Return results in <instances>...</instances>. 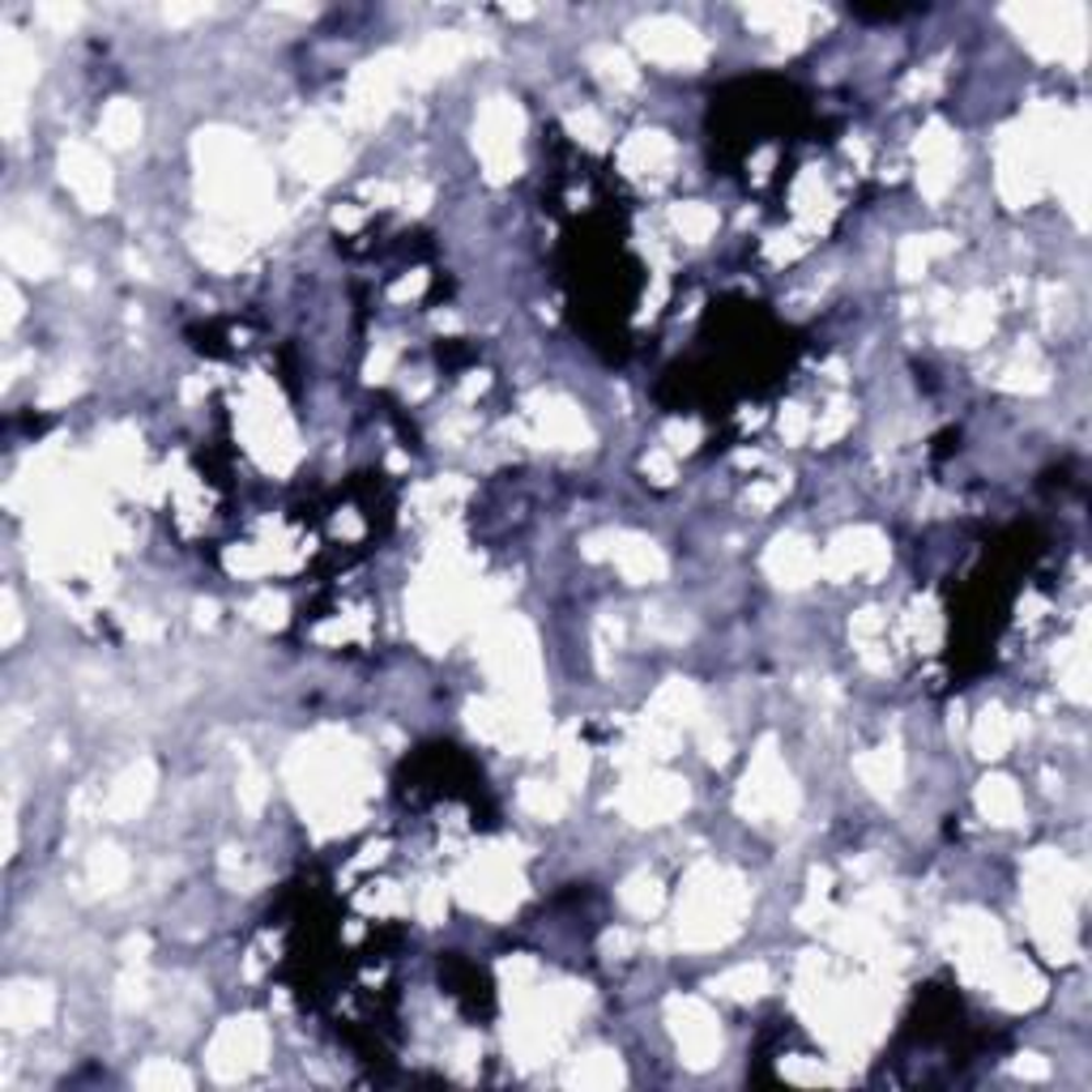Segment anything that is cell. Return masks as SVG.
<instances>
[{"instance_id": "40", "label": "cell", "mask_w": 1092, "mask_h": 1092, "mask_svg": "<svg viewBox=\"0 0 1092 1092\" xmlns=\"http://www.w3.org/2000/svg\"><path fill=\"white\" fill-rule=\"evenodd\" d=\"M39 13H43V22H52V26H60V31H69V26L78 22V9H65V4H43Z\"/></svg>"}, {"instance_id": "8", "label": "cell", "mask_w": 1092, "mask_h": 1092, "mask_svg": "<svg viewBox=\"0 0 1092 1092\" xmlns=\"http://www.w3.org/2000/svg\"><path fill=\"white\" fill-rule=\"evenodd\" d=\"M670 1024H674V1037L687 1054L692 1067H708L717 1050H721V1033H717V1020L713 1012L696 1003V999H674L670 1003Z\"/></svg>"}, {"instance_id": "18", "label": "cell", "mask_w": 1092, "mask_h": 1092, "mask_svg": "<svg viewBox=\"0 0 1092 1092\" xmlns=\"http://www.w3.org/2000/svg\"><path fill=\"white\" fill-rule=\"evenodd\" d=\"M150 794H155V769L141 760V764L124 769L116 777L112 794H107V816H116V819L137 816V811L150 803Z\"/></svg>"}, {"instance_id": "14", "label": "cell", "mask_w": 1092, "mask_h": 1092, "mask_svg": "<svg viewBox=\"0 0 1092 1092\" xmlns=\"http://www.w3.org/2000/svg\"><path fill=\"white\" fill-rule=\"evenodd\" d=\"M534 423H538V435L546 444H559V448H577L589 440L581 410H572L568 401H550V397L534 401Z\"/></svg>"}, {"instance_id": "1", "label": "cell", "mask_w": 1092, "mask_h": 1092, "mask_svg": "<svg viewBox=\"0 0 1092 1092\" xmlns=\"http://www.w3.org/2000/svg\"><path fill=\"white\" fill-rule=\"evenodd\" d=\"M742 892L730 875H721L717 866H696L692 884H687V913L679 922V939L692 947H713L726 943L739 926Z\"/></svg>"}, {"instance_id": "33", "label": "cell", "mask_w": 1092, "mask_h": 1092, "mask_svg": "<svg viewBox=\"0 0 1092 1092\" xmlns=\"http://www.w3.org/2000/svg\"><path fill=\"white\" fill-rule=\"evenodd\" d=\"M986 329H990V308L981 299H974L969 308H960V320H952V338L965 342V346H974Z\"/></svg>"}, {"instance_id": "26", "label": "cell", "mask_w": 1092, "mask_h": 1092, "mask_svg": "<svg viewBox=\"0 0 1092 1092\" xmlns=\"http://www.w3.org/2000/svg\"><path fill=\"white\" fill-rule=\"evenodd\" d=\"M977 803H981V811L994 819V823H1015L1020 816V798H1015L1012 781L994 777L981 785V794H977Z\"/></svg>"}, {"instance_id": "25", "label": "cell", "mask_w": 1092, "mask_h": 1092, "mask_svg": "<svg viewBox=\"0 0 1092 1092\" xmlns=\"http://www.w3.org/2000/svg\"><path fill=\"white\" fill-rule=\"evenodd\" d=\"M90 884L99 888V892H116L120 884L128 879V862H124V854H120L116 845H99L94 854H90Z\"/></svg>"}, {"instance_id": "7", "label": "cell", "mask_w": 1092, "mask_h": 1092, "mask_svg": "<svg viewBox=\"0 0 1092 1092\" xmlns=\"http://www.w3.org/2000/svg\"><path fill=\"white\" fill-rule=\"evenodd\" d=\"M636 43L649 60H662V65H696L704 56V39L679 18H653L636 26Z\"/></svg>"}, {"instance_id": "4", "label": "cell", "mask_w": 1092, "mask_h": 1092, "mask_svg": "<svg viewBox=\"0 0 1092 1092\" xmlns=\"http://www.w3.org/2000/svg\"><path fill=\"white\" fill-rule=\"evenodd\" d=\"M261 1054H265V1028L257 1020H231L209 1046V1067L223 1080H239L252 1067H261Z\"/></svg>"}, {"instance_id": "2", "label": "cell", "mask_w": 1092, "mask_h": 1092, "mask_svg": "<svg viewBox=\"0 0 1092 1092\" xmlns=\"http://www.w3.org/2000/svg\"><path fill=\"white\" fill-rule=\"evenodd\" d=\"M739 803L747 816H789V811H794L798 794H794L785 769H781L777 755H773V742L760 747V755H755V764H751V773H747V785H742Z\"/></svg>"}, {"instance_id": "27", "label": "cell", "mask_w": 1092, "mask_h": 1092, "mask_svg": "<svg viewBox=\"0 0 1092 1092\" xmlns=\"http://www.w3.org/2000/svg\"><path fill=\"white\" fill-rule=\"evenodd\" d=\"M624 905L636 918H653L662 909V884L653 875H632L624 888Z\"/></svg>"}, {"instance_id": "20", "label": "cell", "mask_w": 1092, "mask_h": 1092, "mask_svg": "<svg viewBox=\"0 0 1092 1092\" xmlns=\"http://www.w3.org/2000/svg\"><path fill=\"white\" fill-rule=\"evenodd\" d=\"M462 56H466V43L457 39V35H431L414 56H406V78L428 81L435 73H448Z\"/></svg>"}, {"instance_id": "37", "label": "cell", "mask_w": 1092, "mask_h": 1092, "mask_svg": "<svg viewBox=\"0 0 1092 1092\" xmlns=\"http://www.w3.org/2000/svg\"><path fill=\"white\" fill-rule=\"evenodd\" d=\"M239 798H243V807H248V811H257V807L265 803V781L257 777V773H248L243 785H239Z\"/></svg>"}, {"instance_id": "39", "label": "cell", "mask_w": 1092, "mask_h": 1092, "mask_svg": "<svg viewBox=\"0 0 1092 1092\" xmlns=\"http://www.w3.org/2000/svg\"><path fill=\"white\" fill-rule=\"evenodd\" d=\"M252 611H261V615H257V624L273 627V624H282V611H286V606H282V598H270V593H265V598H261V602H257Z\"/></svg>"}, {"instance_id": "42", "label": "cell", "mask_w": 1092, "mask_h": 1092, "mask_svg": "<svg viewBox=\"0 0 1092 1092\" xmlns=\"http://www.w3.org/2000/svg\"><path fill=\"white\" fill-rule=\"evenodd\" d=\"M18 316H22V299H18V286H13V282H4V329H13V325H18Z\"/></svg>"}, {"instance_id": "22", "label": "cell", "mask_w": 1092, "mask_h": 1092, "mask_svg": "<svg viewBox=\"0 0 1092 1092\" xmlns=\"http://www.w3.org/2000/svg\"><path fill=\"white\" fill-rule=\"evenodd\" d=\"M858 773L866 777L871 789H879V794H892L900 785V751L897 747H879V751H871V755H862L858 760Z\"/></svg>"}, {"instance_id": "30", "label": "cell", "mask_w": 1092, "mask_h": 1092, "mask_svg": "<svg viewBox=\"0 0 1092 1092\" xmlns=\"http://www.w3.org/2000/svg\"><path fill=\"white\" fill-rule=\"evenodd\" d=\"M521 803L543 819L564 816V794H559L555 785H543V781H525V785H521Z\"/></svg>"}, {"instance_id": "10", "label": "cell", "mask_w": 1092, "mask_h": 1092, "mask_svg": "<svg viewBox=\"0 0 1092 1092\" xmlns=\"http://www.w3.org/2000/svg\"><path fill=\"white\" fill-rule=\"evenodd\" d=\"M35 81V52L22 43V35L4 31L0 43V94H4V128L18 133V116H22V94Z\"/></svg>"}, {"instance_id": "23", "label": "cell", "mask_w": 1092, "mask_h": 1092, "mask_svg": "<svg viewBox=\"0 0 1092 1092\" xmlns=\"http://www.w3.org/2000/svg\"><path fill=\"white\" fill-rule=\"evenodd\" d=\"M99 133H103V141L107 146H133L137 141V133H141V112L133 107V103H112L107 112H103V124H99Z\"/></svg>"}, {"instance_id": "44", "label": "cell", "mask_w": 1092, "mask_h": 1092, "mask_svg": "<svg viewBox=\"0 0 1092 1092\" xmlns=\"http://www.w3.org/2000/svg\"><path fill=\"white\" fill-rule=\"evenodd\" d=\"M645 469H653V474H658V482H670V478H674V469H670V462H666L662 453H653V457L645 462Z\"/></svg>"}, {"instance_id": "43", "label": "cell", "mask_w": 1092, "mask_h": 1092, "mask_svg": "<svg viewBox=\"0 0 1092 1092\" xmlns=\"http://www.w3.org/2000/svg\"><path fill=\"white\" fill-rule=\"evenodd\" d=\"M73 393H78V380H69V376H65V380H56L52 389L43 393V401H47V406H56V401H65V397H73Z\"/></svg>"}, {"instance_id": "21", "label": "cell", "mask_w": 1092, "mask_h": 1092, "mask_svg": "<svg viewBox=\"0 0 1092 1092\" xmlns=\"http://www.w3.org/2000/svg\"><path fill=\"white\" fill-rule=\"evenodd\" d=\"M666 162H670V141H666L662 133H636V137L624 146V167L632 175L662 171Z\"/></svg>"}, {"instance_id": "15", "label": "cell", "mask_w": 1092, "mask_h": 1092, "mask_svg": "<svg viewBox=\"0 0 1092 1092\" xmlns=\"http://www.w3.org/2000/svg\"><path fill=\"white\" fill-rule=\"evenodd\" d=\"M4 261L13 273H26V277H47L56 270V252L47 248V239L26 227H9L4 231Z\"/></svg>"}, {"instance_id": "29", "label": "cell", "mask_w": 1092, "mask_h": 1092, "mask_svg": "<svg viewBox=\"0 0 1092 1092\" xmlns=\"http://www.w3.org/2000/svg\"><path fill=\"white\" fill-rule=\"evenodd\" d=\"M670 218H674V227L683 231V239H696V243H701L704 235L717 227V214H713L708 205H696V201L674 205V209H670Z\"/></svg>"}, {"instance_id": "35", "label": "cell", "mask_w": 1092, "mask_h": 1092, "mask_svg": "<svg viewBox=\"0 0 1092 1092\" xmlns=\"http://www.w3.org/2000/svg\"><path fill=\"white\" fill-rule=\"evenodd\" d=\"M593 60L602 65V78H611L615 86H632L636 73H632V65H627V56L619 52H611V47H602V52H593Z\"/></svg>"}, {"instance_id": "11", "label": "cell", "mask_w": 1092, "mask_h": 1092, "mask_svg": "<svg viewBox=\"0 0 1092 1092\" xmlns=\"http://www.w3.org/2000/svg\"><path fill=\"white\" fill-rule=\"evenodd\" d=\"M462 892L469 905H478L482 913H504L508 905L516 900V875L512 866L500 858H478L462 875Z\"/></svg>"}, {"instance_id": "36", "label": "cell", "mask_w": 1092, "mask_h": 1092, "mask_svg": "<svg viewBox=\"0 0 1092 1092\" xmlns=\"http://www.w3.org/2000/svg\"><path fill=\"white\" fill-rule=\"evenodd\" d=\"M18 632H22V611H18L13 589H4V632H0V640H4V645H13V640H18Z\"/></svg>"}, {"instance_id": "38", "label": "cell", "mask_w": 1092, "mask_h": 1092, "mask_svg": "<svg viewBox=\"0 0 1092 1092\" xmlns=\"http://www.w3.org/2000/svg\"><path fill=\"white\" fill-rule=\"evenodd\" d=\"M568 124H572V133H581V137H585L589 146H602V137H606V133H602V124H598V120L589 116V112H581V116H572V120H568Z\"/></svg>"}, {"instance_id": "13", "label": "cell", "mask_w": 1092, "mask_h": 1092, "mask_svg": "<svg viewBox=\"0 0 1092 1092\" xmlns=\"http://www.w3.org/2000/svg\"><path fill=\"white\" fill-rule=\"evenodd\" d=\"M884 559H888V546L879 543V534L854 530V534H841L837 543L828 546L823 568H828L832 577H854V572H879Z\"/></svg>"}, {"instance_id": "5", "label": "cell", "mask_w": 1092, "mask_h": 1092, "mask_svg": "<svg viewBox=\"0 0 1092 1092\" xmlns=\"http://www.w3.org/2000/svg\"><path fill=\"white\" fill-rule=\"evenodd\" d=\"M683 803H687L683 781L662 777V773H645V777L627 781V789L619 794V807L636 823H662L674 811H683Z\"/></svg>"}, {"instance_id": "12", "label": "cell", "mask_w": 1092, "mask_h": 1092, "mask_svg": "<svg viewBox=\"0 0 1092 1092\" xmlns=\"http://www.w3.org/2000/svg\"><path fill=\"white\" fill-rule=\"evenodd\" d=\"M52 1020V990L39 981H9L0 994V1024L9 1033H31Z\"/></svg>"}, {"instance_id": "41", "label": "cell", "mask_w": 1092, "mask_h": 1092, "mask_svg": "<svg viewBox=\"0 0 1092 1092\" xmlns=\"http://www.w3.org/2000/svg\"><path fill=\"white\" fill-rule=\"evenodd\" d=\"M670 435V448H696V423H674V428L666 431Z\"/></svg>"}, {"instance_id": "24", "label": "cell", "mask_w": 1092, "mask_h": 1092, "mask_svg": "<svg viewBox=\"0 0 1092 1092\" xmlns=\"http://www.w3.org/2000/svg\"><path fill=\"white\" fill-rule=\"evenodd\" d=\"M619 1080H624V1071L611 1054H589L585 1062H577L568 1071V1084H581V1089H615Z\"/></svg>"}, {"instance_id": "17", "label": "cell", "mask_w": 1092, "mask_h": 1092, "mask_svg": "<svg viewBox=\"0 0 1092 1092\" xmlns=\"http://www.w3.org/2000/svg\"><path fill=\"white\" fill-rule=\"evenodd\" d=\"M819 568V555L811 546L803 543V538H777L773 550H769V572L777 577L781 585H807L811 577H816Z\"/></svg>"}, {"instance_id": "32", "label": "cell", "mask_w": 1092, "mask_h": 1092, "mask_svg": "<svg viewBox=\"0 0 1092 1092\" xmlns=\"http://www.w3.org/2000/svg\"><path fill=\"white\" fill-rule=\"evenodd\" d=\"M1008 721H1003V713H986L981 721H977L974 730V742L981 755H1003V747H1008Z\"/></svg>"}, {"instance_id": "3", "label": "cell", "mask_w": 1092, "mask_h": 1092, "mask_svg": "<svg viewBox=\"0 0 1092 1092\" xmlns=\"http://www.w3.org/2000/svg\"><path fill=\"white\" fill-rule=\"evenodd\" d=\"M516 133H521V112L508 99H496V103L482 107V116H478V150H482L496 180L516 175Z\"/></svg>"}, {"instance_id": "28", "label": "cell", "mask_w": 1092, "mask_h": 1092, "mask_svg": "<svg viewBox=\"0 0 1092 1092\" xmlns=\"http://www.w3.org/2000/svg\"><path fill=\"white\" fill-rule=\"evenodd\" d=\"M764 986H769L764 965H742V969H730L726 977H717V990L730 994V999H755V994H764Z\"/></svg>"}, {"instance_id": "19", "label": "cell", "mask_w": 1092, "mask_h": 1092, "mask_svg": "<svg viewBox=\"0 0 1092 1092\" xmlns=\"http://www.w3.org/2000/svg\"><path fill=\"white\" fill-rule=\"evenodd\" d=\"M291 162L299 175H312V180H325L333 175V167L342 162V146L329 137V133H299L291 141Z\"/></svg>"}, {"instance_id": "31", "label": "cell", "mask_w": 1092, "mask_h": 1092, "mask_svg": "<svg viewBox=\"0 0 1092 1092\" xmlns=\"http://www.w3.org/2000/svg\"><path fill=\"white\" fill-rule=\"evenodd\" d=\"M947 248V239L943 235H931V239H909L905 248H900V270H905V277H918V273L926 270V261L935 257V252H943Z\"/></svg>"}, {"instance_id": "34", "label": "cell", "mask_w": 1092, "mask_h": 1092, "mask_svg": "<svg viewBox=\"0 0 1092 1092\" xmlns=\"http://www.w3.org/2000/svg\"><path fill=\"white\" fill-rule=\"evenodd\" d=\"M137 1080H141L146 1089H189V1084H193L189 1071H180V1067H171V1062H150Z\"/></svg>"}, {"instance_id": "9", "label": "cell", "mask_w": 1092, "mask_h": 1092, "mask_svg": "<svg viewBox=\"0 0 1092 1092\" xmlns=\"http://www.w3.org/2000/svg\"><path fill=\"white\" fill-rule=\"evenodd\" d=\"M60 175H65V184L73 189V196H78L86 209H103L112 201L107 162L94 155L90 146H81V141H69L60 150Z\"/></svg>"}, {"instance_id": "6", "label": "cell", "mask_w": 1092, "mask_h": 1092, "mask_svg": "<svg viewBox=\"0 0 1092 1092\" xmlns=\"http://www.w3.org/2000/svg\"><path fill=\"white\" fill-rule=\"evenodd\" d=\"M401 78H406V60L401 56H380V60L363 65L351 86V116L354 120L385 116V107L393 103Z\"/></svg>"}, {"instance_id": "16", "label": "cell", "mask_w": 1092, "mask_h": 1092, "mask_svg": "<svg viewBox=\"0 0 1092 1092\" xmlns=\"http://www.w3.org/2000/svg\"><path fill=\"white\" fill-rule=\"evenodd\" d=\"M611 559L619 564L627 581H658L666 572L662 550L649 543V538H632V534H611Z\"/></svg>"}]
</instances>
